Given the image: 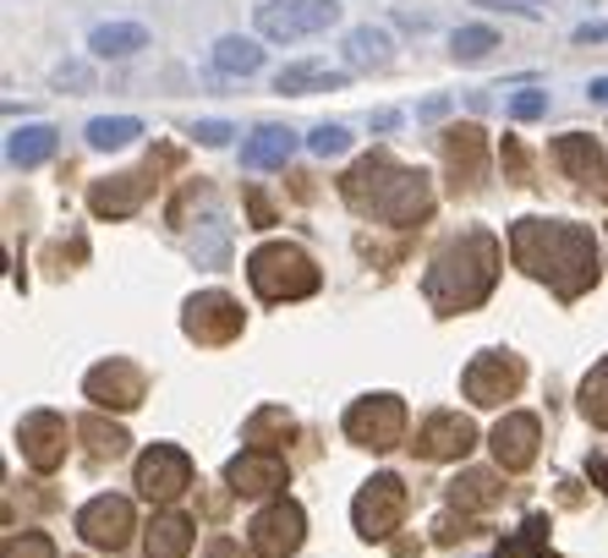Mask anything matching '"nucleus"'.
<instances>
[{"instance_id":"39448f33","label":"nucleus","mask_w":608,"mask_h":558,"mask_svg":"<svg viewBox=\"0 0 608 558\" xmlns=\"http://www.w3.org/2000/svg\"><path fill=\"white\" fill-rule=\"evenodd\" d=\"M138 487L149 498H175L186 487V454L181 449H149L138 465Z\"/></svg>"},{"instance_id":"393cba45","label":"nucleus","mask_w":608,"mask_h":558,"mask_svg":"<svg viewBox=\"0 0 608 558\" xmlns=\"http://www.w3.org/2000/svg\"><path fill=\"white\" fill-rule=\"evenodd\" d=\"M55 83H61V88H88V72H83V66H61Z\"/></svg>"},{"instance_id":"b1692460","label":"nucleus","mask_w":608,"mask_h":558,"mask_svg":"<svg viewBox=\"0 0 608 558\" xmlns=\"http://www.w3.org/2000/svg\"><path fill=\"white\" fill-rule=\"evenodd\" d=\"M192 138H198V142H209V148H220V142H231V138H236V132H231L225 121H198V132H192Z\"/></svg>"},{"instance_id":"1a4fd4ad","label":"nucleus","mask_w":608,"mask_h":558,"mask_svg":"<svg viewBox=\"0 0 608 558\" xmlns=\"http://www.w3.org/2000/svg\"><path fill=\"white\" fill-rule=\"evenodd\" d=\"M143 44H149V28H143V22H99V28L88 33V50L105 55V61H116V55H138Z\"/></svg>"},{"instance_id":"aec40b11","label":"nucleus","mask_w":608,"mask_h":558,"mask_svg":"<svg viewBox=\"0 0 608 558\" xmlns=\"http://www.w3.org/2000/svg\"><path fill=\"white\" fill-rule=\"evenodd\" d=\"M384 50H390V33H378V28H356L351 33V61L356 66H378Z\"/></svg>"},{"instance_id":"dca6fc26","label":"nucleus","mask_w":608,"mask_h":558,"mask_svg":"<svg viewBox=\"0 0 608 558\" xmlns=\"http://www.w3.org/2000/svg\"><path fill=\"white\" fill-rule=\"evenodd\" d=\"M132 138H143L138 116H99V121H88V142L94 148H127Z\"/></svg>"},{"instance_id":"412c9836","label":"nucleus","mask_w":608,"mask_h":558,"mask_svg":"<svg viewBox=\"0 0 608 558\" xmlns=\"http://www.w3.org/2000/svg\"><path fill=\"white\" fill-rule=\"evenodd\" d=\"M488 50H499L493 28H456V55L460 61H482Z\"/></svg>"},{"instance_id":"7ed1b4c3","label":"nucleus","mask_w":608,"mask_h":558,"mask_svg":"<svg viewBox=\"0 0 608 558\" xmlns=\"http://www.w3.org/2000/svg\"><path fill=\"white\" fill-rule=\"evenodd\" d=\"M302 543V509L297 504H275L269 515L253 521V548L264 558H286Z\"/></svg>"},{"instance_id":"6e6552de","label":"nucleus","mask_w":608,"mask_h":558,"mask_svg":"<svg viewBox=\"0 0 608 558\" xmlns=\"http://www.w3.org/2000/svg\"><path fill=\"white\" fill-rule=\"evenodd\" d=\"M401 515V482H390V476H378L367 493H362V504H356V526L367 532V537H384V526Z\"/></svg>"},{"instance_id":"0eeeda50","label":"nucleus","mask_w":608,"mask_h":558,"mask_svg":"<svg viewBox=\"0 0 608 558\" xmlns=\"http://www.w3.org/2000/svg\"><path fill=\"white\" fill-rule=\"evenodd\" d=\"M351 432H356L362 443H373V449H390L395 432H401V406H395L390 395L373 400V406H356V411H351Z\"/></svg>"},{"instance_id":"a878e982","label":"nucleus","mask_w":608,"mask_h":558,"mask_svg":"<svg viewBox=\"0 0 608 558\" xmlns=\"http://www.w3.org/2000/svg\"><path fill=\"white\" fill-rule=\"evenodd\" d=\"M587 94H593V105H608V77H593V88H587Z\"/></svg>"},{"instance_id":"9d476101","label":"nucleus","mask_w":608,"mask_h":558,"mask_svg":"<svg viewBox=\"0 0 608 558\" xmlns=\"http://www.w3.org/2000/svg\"><path fill=\"white\" fill-rule=\"evenodd\" d=\"M55 153V127H17L11 142H6V159L17 164V170H33V164H44Z\"/></svg>"},{"instance_id":"ddd939ff","label":"nucleus","mask_w":608,"mask_h":558,"mask_svg":"<svg viewBox=\"0 0 608 558\" xmlns=\"http://www.w3.org/2000/svg\"><path fill=\"white\" fill-rule=\"evenodd\" d=\"M231 482H236V493H269V487H280V460H269V454H242V460L231 465Z\"/></svg>"},{"instance_id":"f257e3e1","label":"nucleus","mask_w":608,"mask_h":558,"mask_svg":"<svg viewBox=\"0 0 608 558\" xmlns=\"http://www.w3.org/2000/svg\"><path fill=\"white\" fill-rule=\"evenodd\" d=\"M340 22V6L334 0H269L258 6V33L275 39V44H297L312 33H329Z\"/></svg>"},{"instance_id":"423d86ee","label":"nucleus","mask_w":608,"mask_h":558,"mask_svg":"<svg viewBox=\"0 0 608 558\" xmlns=\"http://www.w3.org/2000/svg\"><path fill=\"white\" fill-rule=\"evenodd\" d=\"M291 153H297V132H286V127H258L242 142V164L247 170H280Z\"/></svg>"},{"instance_id":"20e7f679","label":"nucleus","mask_w":608,"mask_h":558,"mask_svg":"<svg viewBox=\"0 0 608 558\" xmlns=\"http://www.w3.org/2000/svg\"><path fill=\"white\" fill-rule=\"evenodd\" d=\"M127 526H132V509L121 498H94L83 515H77V532L94 543V548H121L127 543Z\"/></svg>"},{"instance_id":"a211bd4d","label":"nucleus","mask_w":608,"mask_h":558,"mask_svg":"<svg viewBox=\"0 0 608 558\" xmlns=\"http://www.w3.org/2000/svg\"><path fill=\"white\" fill-rule=\"evenodd\" d=\"M138 197H143V175H121V186L94 192V208L99 214H127V208H138Z\"/></svg>"},{"instance_id":"f3484780","label":"nucleus","mask_w":608,"mask_h":558,"mask_svg":"<svg viewBox=\"0 0 608 558\" xmlns=\"http://www.w3.org/2000/svg\"><path fill=\"white\" fill-rule=\"evenodd\" d=\"M186 543H192V526L170 515V521H159L149 532V558H181L186 554Z\"/></svg>"},{"instance_id":"f8f14e48","label":"nucleus","mask_w":608,"mask_h":558,"mask_svg":"<svg viewBox=\"0 0 608 558\" xmlns=\"http://www.w3.org/2000/svg\"><path fill=\"white\" fill-rule=\"evenodd\" d=\"M214 66H220L225 77H253V72L264 66V50H258L253 39H236V33H231V39L214 44Z\"/></svg>"},{"instance_id":"4be33fe9","label":"nucleus","mask_w":608,"mask_h":558,"mask_svg":"<svg viewBox=\"0 0 608 558\" xmlns=\"http://www.w3.org/2000/svg\"><path fill=\"white\" fill-rule=\"evenodd\" d=\"M307 148H312L318 159H334V153L351 148V132H345V127H318V132L307 138Z\"/></svg>"},{"instance_id":"2eb2a0df","label":"nucleus","mask_w":608,"mask_h":558,"mask_svg":"<svg viewBox=\"0 0 608 558\" xmlns=\"http://www.w3.org/2000/svg\"><path fill=\"white\" fill-rule=\"evenodd\" d=\"M532 438H537V421L515 417L510 427H499V432H493V449H499V460H504V465H526V460H532Z\"/></svg>"},{"instance_id":"4468645a","label":"nucleus","mask_w":608,"mask_h":558,"mask_svg":"<svg viewBox=\"0 0 608 558\" xmlns=\"http://www.w3.org/2000/svg\"><path fill=\"white\" fill-rule=\"evenodd\" d=\"M559 159H565V164H570L587 186L598 181V192H608V164H604V153L593 148V138H565V142H559Z\"/></svg>"},{"instance_id":"5701e85b","label":"nucleus","mask_w":608,"mask_h":558,"mask_svg":"<svg viewBox=\"0 0 608 558\" xmlns=\"http://www.w3.org/2000/svg\"><path fill=\"white\" fill-rule=\"evenodd\" d=\"M543 110H548V99H543V94H532V88L510 99V116H515V121H537Z\"/></svg>"},{"instance_id":"f03ea898","label":"nucleus","mask_w":608,"mask_h":558,"mask_svg":"<svg viewBox=\"0 0 608 558\" xmlns=\"http://www.w3.org/2000/svg\"><path fill=\"white\" fill-rule=\"evenodd\" d=\"M253 285L269 296V301H280V296H307L318 275H312V264H307L297 247H264L258 258H253Z\"/></svg>"},{"instance_id":"9b49d317","label":"nucleus","mask_w":608,"mask_h":558,"mask_svg":"<svg viewBox=\"0 0 608 558\" xmlns=\"http://www.w3.org/2000/svg\"><path fill=\"white\" fill-rule=\"evenodd\" d=\"M345 83V72H334V66H323V61H297V66H286L280 77H275V88L280 94H307V88H340Z\"/></svg>"},{"instance_id":"6ab92c4d","label":"nucleus","mask_w":608,"mask_h":558,"mask_svg":"<svg viewBox=\"0 0 608 558\" xmlns=\"http://www.w3.org/2000/svg\"><path fill=\"white\" fill-rule=\"evenodd\" d=\"M466 443H471V427L456 417H439L428 427V454H466Z\"/></svg>"}]
</instances>
